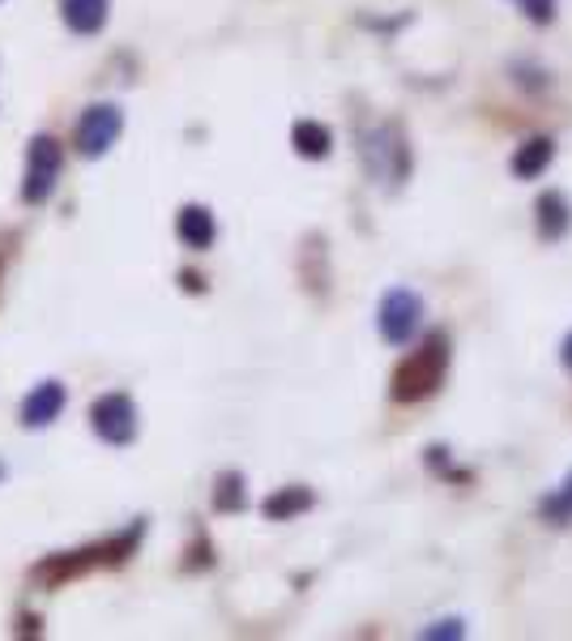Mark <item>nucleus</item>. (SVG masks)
Returning <instances> with one entry per match:
<instances>
[{
    "instance_id": "nucleus-19",
    "label": "nucleus",
    "mask_w": 572,
    "mask_h": 641,
    "mask_svg": "<svg viewBox=\"0 0 572 641\" xmlns=\"http://www.w3.org/2000/svg\"><path fill=\"white\" fill-rule=\"evenodd\" d=\"M180 282H184L189 291H205V282H201V274H192V270H184V274H180Z\"/></svg>"
},
{
    "instance_id": "nucleus-14",
    "label": "nucleus",
    "mask_w": 572,
    "mask_h": 641,
    "mask_svg": "<svg viewBox=\"0 0 572 641\" xmlns=\"http://www.w3.org/2000/svg\"><path fill=\"white\" fill-rule=\"evenodd\" d=\"M65 22L77 35H94L108 22V0H65Z\"/></svg>"
},
{
    "instance_id": "nucleus-17",
    "label": "nucleus",
    "mask_w": 572,
    "mask_h": 641,
    "mask_svg": "<svg viewBox=\"0 0 572 641\" xmlns=\"http://www.w3.org/2000/svg\"><path fill=\"white\" fill-rule=\"evenodd\" d=\"M535 26H551L556 22V13H560V0H513Z\"/></svg>"
},
{
    "instance_id": "nucleus-2",
    "label": "nucleus",
    "mask_w": 572,
    "mask_h": 641,
    "mask_svg": "<svg viewBox=\"0 0 572 641\" xmlns=\"http://www.w3.org/2000/svg\"><path fill=\"white\" fill-rule=\"evenodd\" d=\"M142 521L137 526H128L124 535H115L108 543H94V548H81V552H65V556H52V561H43L35 569V577L43 586H65V582H74V577H86V573H94V569H112V564H124L133 552H137V543H142Z\"/></svg>"
},
{
    "instance_id": "nucleus-18",
    "label": "nucleus",
    "mask_w": 572,
    "mask_h": 641,
    "mask_svg": "<svg viewBox=\"0 0 572 641\" xmlns=\"http://www.w3.org/2000/svg\"><path fill=\"white\" fill-rule=\"evenodd\" d=\"M423 641H453V638H466V625H461L458 616H449V620H436V625H423L419 629Z\"/></svg>"
},
{
    "instance_id": "nucleus-7",
    "label": "nucleus",
    "mask_w": 572,
    "mask_h": 641,
    "mask_svg": "<svg viewBox=\"0 0 572 641\" xmlns=\"http://www.w3.org/2000/svg\"><path fill=\"white\" fill-rule=\"evenodd\" d=\"M90 428L108 445H133L137 437V406L128 394H103L90 406Z\"/></svg>"
},
{
    "instance_id": "nucleus-16",
    "label": "nucleus",
    "mask_w": 572,
    "mask_h": 641,
    "mask_svg": "<svg viewBox=\"0 0 572 641\" xmlns=\"http://www.w3.org/2000/svg\"><path fill=\"white\" fill-rule=\"evenodd\" d=\"M248 505V492H244V475L239 471H227V475H218L214 483V509L218 514H239Z\"/></svg>"
},
{
    "instance_id": "nucleus-12",
    "label": "nucleus",
    "mask_w": 572,
    "mask_h": 641,
    "mask_svg": "<svg viewBox=\"0 0 572 641\" xmlns=\"http://www.w3.org/2000/svg\"><path fill=\"white\" fill-rule=\"evenodd\" d=\"M312 505H316V492L304 487V483H291V487L269 492L266 505H261V514H266L269 521H291V518H300V514H307Z\"/></svg>"
},
{
    "instance_id": "nucleus-4",
    "label": "nucleus",
    "mask_w": 572,
    "mask_h": 641,
    "mask_svg": "<svg viewBox=\"0 0 572 641\" xmlns=\"http://www.w3.org/2000/svg\"><path fill=\"white\" fill-rule=\"evenodd\" d=\"M423 317H427V308L411 286H389L381 295V308H377V334L389 347H406L419 334Z\"/></svg>"
},
{
    "instance_id": "nucleus-13",
    "label": "nucleus",
    "mask_w": 572,
    "mask_h": 641,
    "mask_svg": "<svg viewBox=\"0 0 572 641\" xmlns=\"http://www.w3.org/2000/svg\"><path fill=\"white\" fill-rule=\"evenodd\" d=\"M291 146H295L300 159H329L334 133L321 121H295V128H291Z\"/></svg>"
},
{
    "instance_id": "nucleus-1",
    "label": "nucleus",
    "mask_w": 572,
    "mask_h": 641,
    "mask_svg": "<svg viewBox=\"0 0 572 641\" xmlns=\"http://www.w3.org/2000/svg\"><path fill=\"white\" fill-rule=\"evenodd\" d=\"M449 334L445 329H436V334H427L419 347L406 356V360L397 363V372H393V398L402 402V406H415V402H427L440 385H445V376H449Z\"/></svg>"
},
{
    "instance_id": "nucleus-6",
    "label": "nucleus",
    "mask_w": 572,
    "mask_h": 641,
    "mask_svg": "<svg viewBox=\"0 0 572 641\" xmlns=\"http://www.w3.org/2000/svg\"><path fill=\"white\" fill-rule=\"evenodd\" d=\"M120 128H124L120 108H112V103H94V108H86V116L77 121V133H74L77 155H86V159H99L103 150H112V146H115Z\"/></svg>"
},
{
    "instance_id": "nucleus-15",
    "label": "nucleus",
    "mask_w": 572,
    "mask_h": 641,
    "mask_svg": "<svg viewBox=\"0 0 572 641\" xmlns=\"http://www.w3.org/2000/svg\"><path fill=\"white\" fill-rule=\"evenodd\" d=\"M538 514H542V521H551V526H569L572 521V475L538 501Z\"/></svg>"
},
{
    "instance_id": "nucleus-10",
    "label": "nucleus",
    "mask_w": 572,
    "mask_h": 641,
    "mask_svg": "<svg viewBox=\"0 0 572 641\" xmlns=\"http://www.w3.org/2000/svg\"><path fill=\"white\" fill-rule=\"evenodd\" d=\"M176 236L184 240V248L192 252H205L214 236H218V223H214V214L205 210V205H184L180 210V218H176Z\"/></svg>"
},
{
    "instance_id": "nucleus-3",
    "label": "nucleus",
    "mask_w": 572,
    "mask_h": 641,
    "mask_svg": "<svg viewBox=\"0 0 572 641\" xmlns=\"http://www.w3.org/2000/svg\"><path fill=\"white\" fill-rule=\"evenodd\" d=\"M363 167L381 193H402V184L411 180V142H406L402 124H377L363 137Z\"/></svg>"
},
{
    "instance_id": "nucleus-11",
    "label": "nucleus",
    "mask_w": 572,
    "mask_h": 641,
    "mask_svg": "<svg viewBox=\"0 0 572 641\" xmlns=\"http://www.w3.org/2000/svg\"><path fill=\"white\" fill-rule=\"evenodd\" d=\"M60 411H65V385L43 381V385H35V394L22 402V424L26 428H47Z\"/></svg>"
},
{
    "instance_id": "nucleus-9",
    "label": "nucleus",
    "mask_w": 572,
    "mask_h": 641,
    "mask_svg": "<svg viewBox=\"0 0 572 641\" xmlns=\"http://www.w3.org/2000/svg\"><path fill=\"white\" fill-rule=\"evenodd\" d=\"M556 159V142L542 133V137H526L517 150H513V159H508V171L517 176V180H538L547 167Z\"/></svg>"
},
{
    "instance_id": "nucleus-8",
    "label": "nucleus",
    "mask_w": 572,
    "mask_h": 641,
    "mask_svg": "<svg viewBox=\"0 0 572 641\" xmlns=\"http://www.w3.org/2000/svg\"><path fill=\"white\" fill-rule=\"evenodd\" d=\"M535 223H538V240L556 244L572 232V201L560 189H547L535 205Z\"/></svg>"
},
{
    "instance_id": "nucleus-5",
    "label": "nucleus",
    "mask_w": 572,
    "mask_h": 641,
    "mask_svg": "<svg viewBox=\"0 0 572 641\" xmlns=\"http://www.w3.org/2000/svg\"><path fill=\"white\" fill-rule=\"evenodd\" d=\"M60 162L65 150L56 137H35L31 142V155H26V184H22V198L31 205H43L56 189V176H60Z\"/></svg>"
},
{
    "instance_id": "nucleus-20",
    "label": "nucleus",
    "mask_w": 572,
    "mask_h": 641,
    "mask_svg": "<svg viewBox=\"0 0 572 641\" xmlns=\"http://www.w3.org/2000/svg\"><path fill=\"white\" fill-rule=\"evenodd\" d=\"M560 360H564V368L572 372V329H569V338L560 342Z\"/></svg>"
}]
</instances>
